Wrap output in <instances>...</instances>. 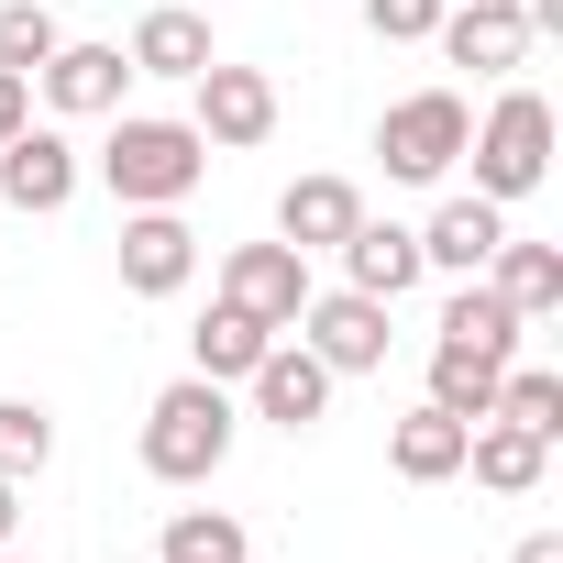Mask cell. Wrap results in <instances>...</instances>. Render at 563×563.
Here are the masks:
<instances>
[{"mask_svg": "<svg viewBox=\"0 0 563 563\" xmlns=\"http://www.w3.org/2000/svg\"><path fill=\"white\" fill-rule=\"evenodd\" d=\"M210 299H232V310L265 321V332H299V310H310V254H299V243H232Z\"/></svg>", "mask_w": 563, "mask_h": 563, "instance_id": "6", "label": "cell"}, {"mask_svg": "<svg viewBox=\"0 0 563 563\" xmlns=\"http://www.w3.org/2000/svg\"><path fill=\"white\" fill-rule=\"evenodd\" d=\"M188 122H199V144H210V155H254V144L276 133V78H265V67L210 56V67L188 78Z\"/></svg>", "mask_w": 563, "mask_h": 563, "instance_id": "5", "label": "cell"}, {"mask_svg": "<svg viewBox=\"0 0 563 563\" xmlns=\"http://www.w3.org/2000/svg\"><path fill=\"white\" fill-rule=\"evenodd\" d=\"M508 243V210L497 199H475V188H453L431 221H420V265L431 276H486V254Z\"/></svg>", "mask_w": 563, "mask_h": 563, "instance_id": "13", "label": "cell"}, {"mask_svg": "<svg viewBox=\"0 0 563 563\" xmlns=\"http://www.w3.org/2000/svg\"><path fill=\"white\" fill-rule=\"evenodd\" d=\"M299 343L332 365V376H376L387 365V299H365V288H310V310H299Z\"/></svg>", "mask_w": 563, "mask_h": 563, "instance_id": "7", "label": "cell"}, {"mask_svg": "<svg viewBox=\"0 0 563 563\" xmlns=\"http://www.w3.org/2000/svg\"><path fill=\"white\" fill-rule=\"evenodd\" d=\"M23 122H34V78H23V67H0V144H12Z\"/></svg>", "mask_w": 563, "mask_h": 563, "instance_id": "28", "label": "cell"}, {"mask_svg": "<svg viewBox=\"0 0 563 563\" xmlns=\"http://www.w3.org/2000/svg\"><path fill=\"white\" fill-rule=\"evenodd\" d=\"M464 133H475L464 89H409V100L376 111V155H387L398 188H442V177L464 166Z\"/></svg>", "mask_w": 563, "mask_h": 563, "instance_id": "4", "label": "cell"}, {"mask_svg": "<svg viewBox=\"0 0 563 563\" xmlns=\"http://www.w3.org/2000/svg\"><path fill=\"white\" fill-rule=\"evenodd\" d=\"M332 387H343V376H332V365H321V354H310L299 332H276V343L254 354V376H243L254 420H276V431H310V420L332 409Z\"/></svg>", "mask_w": 563, "mask_h": 563, "instance_id": "8", "label": "cell"}, {"mask_svg": "<svg viewBox=\"0 0 563 563\" xmlns=\"http://www.w3.org/2000/svg\"><path fill=\"white\" fill-rule=\"evenodd\" d=\"M0 563H34V552H12V541H0Z\"/></svg>", "mask_w": 563, "mask_h": 563, "instance_id": "31", "label": "cell"}, {"mask_svg": "<svg viewBox=\"0 0 563 563\" xmlns=\"http://www.w3.org/2000/svg\"><path fill=\"white\" fill-rule=\"evenodd\" d=\"M519 310L486 288V276H453V299H442V343H464V354H497V365H519Z\"/></svg>", "mask_w": 563, "mask_h": 563, "instance_id": "19", "label": "cell"}, {"mask_svg": "<svg viewBox=\"0 0 563 563\" xmlns=\"http://www.w3.org/2000/svg\"><path fill=\"white\" fill-rule=\"evenodd\" d=\"M508 563H563V530H530V541H519Z\"/></svg>", "mask_w": 563, "mask_h": 563, "instance_id": "29", "label": "cell"}, {"mask_svg": "<svg viewBox=\"0 0 563 563\" xmlns=\"http://www.w3.org/2000/svg\"><path fill=\"white\" fill-rule=\"evenodd\" d=\"M199 276V232L177 210H122V288L133 299H177Z\"/></svg>", "mask_w": 563, "mask_h": 563, "instance_id": "12", "label": "cell"}, {"mask_svg": "<svg viewBox=\"0 0 563 563\" xmlns=\"http://www.w3.org/2000/svg\"><path fill=\"white\" fill-rule=\"evenodd\" d=\"M497 354H464V343H431V409H453V420H486L497 409Z\"/></svg>", "mask_w": 563, "mask_h": 563, "instance_id": "23", "label": "cell"}, {"mask_svg": "<svg viewBox=\"0 0 563 563\" xmlns=\"http://www.w3.org/2000/svg\"><path fill=\"white\" fill-rule=\"evenodd\" d=\"M332 254H343V288H365V299H387V310H398V299L420 288V276H431V265H420V232H409V221H354V232H343Z\"/></svg>", "mask_w": 563, "mask_h": 563, "instance_id": "14", "label": "cell"}, {"mask_svg": "<svg viewBox=\"0 0 563 563\" xmlns=\"http://www.w3.org/2000/svg\"><path fill=\"white\" fill-rule=\"evenodd\" d=\"M0 199H12L23 221H56V210L78 199V144H67L56 122H23L12 144H0Z\"/></svg>", "mask_w": 563, "mask_h": 563, "instance_id": "11", "label": "cell"}, {"mask_svg": "<svg viewBox=\"0 0 563 563\" xmlns=\"http://www.w3.org/2000/svg\"><path fill=\"white\" fill-rule=\"evenodd\" d=\"M354 221H365L354 177H288V188H276V243H299V254H332Z\"/></svg>", "mask_w": 563, "mask_h": 563, "instance_id": "16", "label": "cell"}, {"mask_svg": "<svg viewBox=\"0 0 563 563\" xmlns=\"http://www.w3.org/2000/svg\"><path fill=\"white\" fill-rule=\"evenodd\" d=\"M122 56H133V78H177V89H188L221 45H210V12H199V0H155V12L133 23V45H122Z\"/></svg>", "mask_w": 563, "mask_h": 563, "instance_id": "15", "label": "cell"}, {"mask_svg": "<svg viewBox=\"0 0 563 563\" xmlns=\"http://www.w3.org/2000/svg\"><path fill=\"white\" fill-rule=\"evenodd\" d=\"M34 89H45V111H56V122H111V111H122V89H133V56H122V45H78V34H67V45L34 67Z\"/></svg>", "mask_w": 563, "mask_h": 563, "instance_id": "10", "label": "cell"}, {"mask_svg": "<svg viewBox=\"0 0 563 563\" xmlns=\"http://www.w3.org/2000/svg\"><path fill=\"white\" fill-rule=\"evenodd\" d=\"M12 530H23V486H12V475H0V541H12Z\"/></svg>", "mask_w": 563, "mask_h": 563, "instance_id": "30", "label": "cell"}, {"mask_svg": "<svg viewBox=\"0 0 563 563\" xmlns=\"http://www.w3.org/2000/svg\"><path fill=\"white\" fill-rule=\"evenodd\" d=\"M442 67H475V78H508V67H530V12L519 0H442Z\"/></svg>", "mask_w": 563, "mask_h": 563, "instance_id": "9", "label": "cell"}, {"mask_svg": "<svg viewBox=\"0 0 563 563\" xmlns=\"http://www.w3.org/2000/svg\"><path fill=\"white\" fill-rule=\"evenodd\" d=\"M486 420H519V431L563 442V376H552V365H508V376H497V409H486Z\"/></svg>", "mask_w": 563, "mask_h": 563, "instance_id": "25", "label": "cell"}, {"mask_svg": "<svg viewBox=\"0 0 563 563\" xmlns=\"http://www.w3.org/2000/svg\"><path fill=\"white\" fill-rule=\"evenodd\" d=\"M365 34L376 45H431L442 34V0H365Z\"/></svg>", "mask_w": 563, "mask_h": 563, "instance_id": "27", "label": "cell"}, {"mask_svg": "<svg viewBox=\"0 0 563 563\" xmlns=\"http://www.w3.org/2000/svg\"><path fill=\"white\" fill-rule=\"evenodd\" d=\"M464 155H475V199L519 210V199L552 177V100H541V89H497L486 122L464 133Z\"/></svg>", "mask_w": 563, "mask_h": 563, "instance_id": "3", "label": "cell"}, {"mask_svg": "<svg viewBox=\"0 0 563 563\" xmlns=\"http://www.w3.org/2000/svg\"><path fill=\"white\" fill-rule=\"evenodd\" d=\"M232 387H210V376H177V387H155L144 398V475L155 486H210L221 464H232Z\"/></svg>", "mask_w": 563, "mask_h": 563, "instance_id": "2", "label": "cell"}, {"mask_svg": "<svg viewBox=\"0 0 563 563\" xmlns=\"http://www.w3.org/2000/svg\"><path fill=\"white\" fill-rule=\"evenodd\" d=\"M210 177V144L188 111H111V144H100V188L122 210H188Z\"/></svg>", "mask_w": 563, "mask_h": 563, "instance_id": "1", "label": "cell"}, {"mask_svg": "<svg viewBox=\"0 0 563 563\" xmlns=\"http://www.w3.org/2000/svg\"><path fill=\"white\" fill-rule=\"evenodd\" d=\"M486 288H497V299H508L519 321H552V310H563V254H552V243H519V232H508V243L486 254Z\"/></svg>", "mask_w": 563, "mask_h": 563, "instance_id": "20", "label": "cell"}, {"mask_svg": "<svg viewBox=\"0 0 563 563\" xmlns=\"http://www.w3.org/2000/svg\"><path fill=\"white\" fill-rule=\"evenodd\" d=\"M265 343H276V332H265V321H243V310H232V299H210V321H199V332H188V376H210V387H243V376H254V354H265Z\"/></svg>", "mask_w": 563, "mask_h": 563, "instance_id": "21", "label": "cell"}, {"mask_svg": "<svg viewBox=\"0 0 563 563\" xmlns=\"http://www.w3.org/2000/svg\"><path fill=\"white\" fill-rule=\"evenodd\" d=\"M56 45H67V23L45 12V0H0V67H23V78H34Z\"/></svg>", "mask_w": 563, "mask_h": 563, "instance_id": "26", "label": "cell"}, {"mask_svg": "<svg viewBox=\"0 0 563 563\" xmlns=\"http://www.w3.org/2000/svg\"><path fill=\"white\" fill-rule=\"evenodd\" d=\"M45 464H56V409L45 398H0V475L34 486Z\"/></svg>", "mask_w": 563, "mask_h": 563, "instance_id": "24", "label": "cell"}, {"mask_svg": "<svg viewBox=\"0 0 563 563\" xmlns=\"http://www.w3.org/2000/svg\"><path fill=\"white\" fill-rule=\"evenodd\" d=\"M464 475H475L486 497H530V486L552 475V442L519 431V420H475V431H464Z\"/></svg>", "mask_w": 563, "mask_h": 563, "instance_id": "17", "label": "cell"}, {"mask_svg": "<svg viewBox=\"0 0 563 563\" xmlns=\"http://www.w3.org/2000/svg\"><path fill=\"white\" fill-rule=\"evenodd\" d=\"M464 431H475V420H453V409H431V398H420V409L387 431L398 486H453V475H464Z\"/></svg>", "mask_w": 563, "mask_h": 563, "instance_id": "18", "label": "cell"}, {"mask_svg": "<svg viewBox=\"0 0 563 563\" xmlns=\"http://www.w3.org/2000/svg\"><path fill=\"white\" fill-rule=\"evenodd\" d=\"M155 563H254V530L232 508H177L155 530Z\"/></svg>", "mask_w": 563, "mask_h": 563, "instance_id": "22", "label": "cell"}, {"mask_svg": "<svg viewBox=\"0 0 563 563\" xmlns=\"http://www.w3.org/2000/svg\"><path fill=\"white\" fill-rule=\"evenodd\" d=\"M199 12H221V0H199Z\"/></svg>", "mask_w": 563, "mask_h": 563, "instance_id": "32", "label": "cell"}]
</instances>
